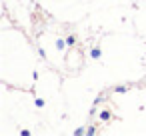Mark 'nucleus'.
<instances>
[{"label": "nucleus", "mask_w": 146, "mask_h": 136, "mask_svg": "<svg viewBox=\"0 0 146 136\" xmlns=\"http://www.w3.org/2000/svg\"><path fill=\"white\" fill-rule=\"evenodd\" d=\"M90 56H92L94 60H98V58L102 56V52H100V48H92V50H90Z\"/></svg>", "instance_id": "1"}, {"label": "nucleus", "mask_w": 146, "mask_h": 136, "mask_svg": "<svg viewBox=\"0 0 146 136\" xmlns=\"http://www.w3.org/2000/svg\"><path fill=\"white\" fill-rule=\"evenodd\" d=\"M66 46H68V44H66V42H64L62 38H58V40H56V48H58V50H64Z\"/></svg>", "instance_id": "2"}, {"label": "nucleus", "mask_w": 146, "mask_h": 136, "mask_svg": "<svg viewBox=\"0 0 146 136\" xmlns=\"http://www.w3.org/2000/svg\"><path fill=\"white\" fill-rule=\"evenodd\" d=\"M110 116H112V114H110L108 110H102V112H100V120H104V122L110 120Z\"/></svg>", "instance_id": "3"}, {"label": "nucleus", "mask_w": 146, "mask_h": 136, "mask_svg": "<svg viewBox=\"0 0 146 136\" xmlns=\"http://www.w3.org/2000/svg\"><path fill=\"white\" fill-rule=\"evenodd\" d=\"M66 44H68V46H74V44H76V36H68V38H66Z\"/></svg>", "instance_id": "4"}, {"label": "nucleus", "mask_w": 146, "mask_h": 136, "mask_svg": "<svg viewBox=\"0 0 146 136\" xmlns=\"http://www.w3.org/2000/svg\"><path fill=\"white\" fill-rule=\"evenodd\" d=\"M126 90H128V86H116L114 88V92H118V94H124Z\"/></svg>", "instance_id": "5"}, {"label": "nucleus", "mask_w": 146, "mask_h": 136, "mask_svg": "<svg viewBox=\"0 0 146 136\" xmlns=\"http://www.w3.org/2000/svg\"><path fill=\"white\" fill-rule=\"evenodd\" d=\"M34 104H36L38 108H44V104H46V102H44L42 98H36V100H34Z\"/></svg>", "instance_id": "6"}, {"label": "nucleus", "mask_w": 146, "mask_h": 136, "mask_svg": "<svg viewBox=\"0 0 146 136\" xmlns=\"http://www.w3.org/2000/svg\"><path fill=\"white\" fill-rule=\"evenodd\" d=\"M84 132H86V130H84V128H82V126H80V128H76V130H74V134H76V136H80V134H84Z\"/></svg>", "instance_id": "7"}, {"label": "nucleus", "mask_w": 146, "mask_h": 136, "mask_svg": "<svg viewBox=\"0 0 146 136\" xmlns=\"http://www.w3.org/2000/svg\"><path fill=\"white\" fill-rule=\"evenodd\" d=\"M86 134H90V136H92V134H96V128H88V130H86Z\"/></svg>", "instance_id": "8"}]
</instances>
